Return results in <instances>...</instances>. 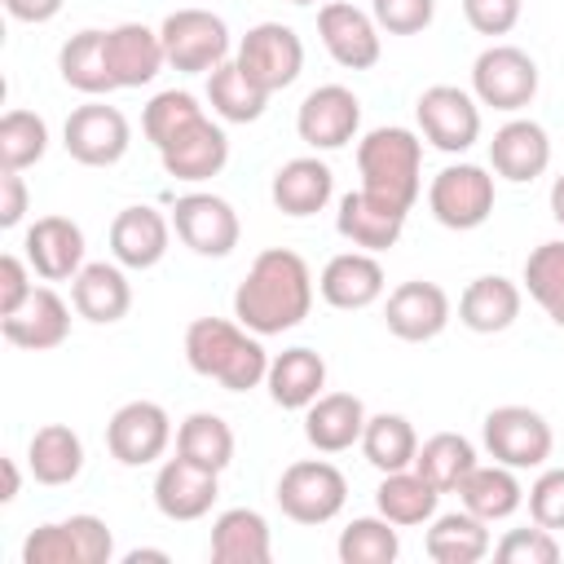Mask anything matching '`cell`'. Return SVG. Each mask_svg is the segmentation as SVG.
Segmentation results:
<instances>
[{
    "mask_svg": "<svg viewBox=\"0 0 564 564\" xmlns=\"http://www.w3.org/2000/svg\"><path fill=\"white\" fill-rule=\"evenodd\" d=\"M313 308L308 260L291 247H264L234 291V317L260 339L295 330Z\"/></svg>",
    "mask_w": 564,
    "mask_h": 564,
    "instance_id": "obj_1",
    "label": "cell"
},
{
    "mask_svg": "<svg viewBox=\"0 0 564 564\" xmlns=\"http://www.w3.org/2000/svg\"><path fill=\"white\" fill-rule=\"evenodd\" d=\"M185 361L194 375L216 379L225 392H251L269 375V352L238 317H194L185 326Z\"/></svg>",
    "mask_w": 564,
    "mask_h": 564,
    "instance_id": "obj_2",
    "label": "cell"
},
{
    "mask_svg": "<svg viewBox=\"0 0 564 564\" xmlns=\"http://www.w3.org/2000/svg\"><path fill=\"white\" fill-rule=\"evenodd\" d=\"M357 172H361V189L410 212L423 194V141H419V132H410L401 123L370 128L357 141Z\"/></svg>",
    "mask_w": 564,
    "mask_h": 564,
    "instance_id": "obj_3",
    "label": "cell"
},
{
    "mask_svg": "<svg viewBox=\"0 0 564 564\" xmlns=\"http://www.w3.org/2000/svg\"><path fill=\"white\" fill-rule=\"evenodd\" d=\"M273 498L295 524H330L348 502V480L326 458H300L278 476Z\"/></svg>",
    "mask_w": 564,
    "mask_h": 564,
    "instance_id": "obj_4",
    "label": "cell"
},
{
    "mask_svg": "<svg viewBox=\"0 0 564 564\" xmlns=\"http://www.w3.org/2000/svg\"><path fill=\"white\" fill-rule=\"evenodd\" d=\"M167 66L181 75H212L229 62V26L212 9H172L159 26Z\"/></svg>",
    "mask_w": 564,
    "mask_h": 564,
    "instance_id": "obj_5",
    "label": "cell"
},
{
    "mask_svg": "<svg viewBox=\"0 0 564 564\" xmlns=\"http://www.w3.org/2000/svg\"><path fill=\"white\" fill-rule=\"evenodd\" d=\"M480 441H485L494 463L516 467V471L546 467V458L555 449V432L533 405H498V410H489L485 427H480Z\"/></svg>",
    "mask_w": 564,
    "mask_h": 564,
    "instance_id": "obj_6",
    "label": "cell"
},
{
    "mask_svg": "<svg viewBox=\"0 0 564 564\" xmlns=\"http://www.w3.org/2000/svg\"><path fill=\"white\" fill-rule=\"evenodd\" d=\"M238 70L260 88V93H282L300 79L304 70V40L286 26V22H256L234 53Z\"/></svg>",
    "mask_w": 564,
    "mask_h": 564,
    "instance_id": "obj_7",
    "label": "cell"
},
{
    "mask_svg": "<svg viewBox=\"0 0 564 564\" xmlns=\"http://www.w3.org/2000/svg\"><path fill=\"white\" fill-rule=\"evenodd\" d=\"M427 207L445 229H480L494 216V176L480 163H449L427 185Z\"/></svg>",
    "mask_w": 564,
    "mask_h": 564,
    "instance_id": "obj_8",
    "label": "cell"
},
{
    "mask_svg": "<svg viewBox=\"0 0 564 564\" xmlns=\"http://www.w3.org/2000/svg\"><path fill=\"white\" fill-rule=\"evenodd\" d=\"M471 97L502 115L524 110L538 97V62L516 44H489L471 62Z\"/></svg>",
    "mask_w": 564,
    "mask_h": 564,
    "instance_id": "obj_9",
    "label": "cell"
},
{
    "mask_svg": "<svg viewBox=\"0 0 564 564\" xmlns=\"http://www.w3.org/2000/svg\"><path fill=\"white\" fill-rule=\"evenodd\" d=\"M414 119L427 145L441 154H463L480 141V101L458 84H432L414 101Z\"/></svg>",
    "mask_w": 564,
    "mask_h": 564,
    "instance_id": "obj_10",
    "label": "cell"
},
{
    "mask_svg": "<svg viewBox=\"0 0 564 564\" xmlns=\"http://www.w3.org/2000/svg\"><path fill=\"white\" fill-rule=\"evenodd\" d=\"M172 229L194 256H207V260H225L242 238L234 203L207 189H189L172 203Z\"/></svg>",
    "mask_w": 564,
    "mask_h": 564,
    "instance_id": "obj_11",
    "label": "cell"
},
{
    "mask_svg": "<svg viewBox=\"0 0 564 564\" xmlns=\"http://www.w3.org/2000/svg\"><path fill=\"white\" fill-rule=\"evenodd\" d=\"M62 145L84 167H115L128 154V145H132V128H128V119H123L119 106L88 101V106H75L66 115Z\"/></svg>",
    "mask_w": 564,
    "mask_h": 564,
    "instance_id": "obj_12",
    "label": "cell"
},
{
    "mask_svg": "<svg viewBox=\"0 0 564 564\" xmlns=\"http://www.w3.org/2000/svg\"><path fill=\"white\" fill-rule=\"evenodd\" d=\"M172 445V419L159 401H123L106 423V449L123 467H150Z\"/></svg>",
    "mask_w": 564,
    "mask_h": 564,
    "instance_id": "obj_13",
    "label": "cell"
},
{
    "mask_svg": "<svg viewBox=\"0 0 564 564\" xmlns=\"http://www.w3.org/2000/svg\"><path fill=\"white\" fill-rule=\"evenodd\" d=\"M357 128H361V101L344 84H317L295 110V132L308 150H339L357 137Z\"/></svg>",
    "mask_w": 564,
    "mask_h": 564,
    "instance_id": "obj_14",
    "label": "cell"
},
{
    "mask_svg": "<svg viewBox=\"0 0 564 564\" xmlns=\"http://www.w3.org/2000/svg\"><path fill=\"white\" fill-rule=\"evenodd\" d=\"M317 35L326 44V53L344 66V70H370L383 57V40H379V22L348 4V0H326L317 9Z\"/></svg>",
    "mask_w": 564,
    "mask_h": 564,
    "instance_id": "obj_15",
    "label": "cell"
},
{
    "mask_svg": "<svg viewBox=\"0 0 564 564\" xmlns=\"http://www.w3.org/2000/svg\"><path fill=\"white\" fill-rule=\"evenodd\" d=\"M159 163H163V172L176 176V181H189V185L212 181V176H220L225 163H229V137H225V128H220L216 119L198 115V119H189L176 137H167V141L159 145Z\"/></svg>",
    "mask_w": 564,
    "mask_h": 564,
    "instance_id": "obj_16",
    "label": "cell"
},
{
    "mask_svg": "<svg viewBox=\"0 0 564 564\" xmlns=\"http://www.w3.org/2000/svg\"><path fill=\"white\" fill-rule=\"evenodd\" d=\"M454 317V304L445 295V286L436 282H423V278H410L401 286L388 291V304H383V326L405 339V344H427L436 339Z\"/></svg>",
    "mask_w": 564,
    "mask_h": 564,
    "instance_id": "obj_17",
    "label": "cell"
},
{
    "mask_svg": "<svg viewBox=\"0 0 564 564\" xmlns=\"http://www.w3.org/2000/svg\"><path fill=\"white\" fill-rule=\"evenodd\" d=\"M220 498V471L212 467H198L189 463L185 454L167 458L159 471H154V507L163 520H203Z\"/></svg>",
    "mask_w": 564,
    "mask_h": 564,
    "instance_id": "obj_18",
    "label": "cell"
},
{
    "mask_svg": "<svg viewBox=\"0 0 564 564\" xmlns=\"http://www.w3.org/2000/svg\"><path fill=\"white\" fill-rule=\"evenodd\" d=\"M489 167L494 176L511 185H529L551 167V137L538 119H507L489 141Z\"/></svg>",
    "mask_w": 564,
    "mask_h": 564,
    "instance_id": "obj_19",
    "label": "cell"
},
{
    "mask_svg": "<svg viewBox=\"0 0 564 564\" xmlns=\"http://www.w3.org/2000/svg\"><path fill=\"white\" fill-rule=\"evenodd\" d=\"M22 256L31 260L35 278L70 282L84 269V229L70 216H40L22 238Z\"/></svg>",
    "mask_w": 564,
    "mask_h": 564,
    "instance_id": "obj_20",
    "label": "cell"
},
{
    "mask_svg": "<svg viewBox=\"0 0 564 564\" xmlns=\"http://www.w3.org/2000/svg\"><path fill=\"white\" fill-rule=\"evenodd\" d=\"M317 291L330 308H344V313H357V308H370L383 291H388V278H383V264L375 260V251H339L322 264V278H317Z\"/></svg>",
    "mask_w": 564,
    "mask_h": 564,
    "instance_id": "obj_21",
    "label": "cell"
},
{
    "mask_svg": "<svg viewBox=\"0 0 564 564\" xmlns=\"http://www.w3.org/2000/svg\"><path fill=\"white\" fill-rule=\"evenodd\" d=\"M405 216H410V212H401V207L375 198L370 189H352V194L339 198L335 229H339V238H348L352 247L379 256V251H388V247L401 242V234H405Z\"/></svg>",
    "mask_w": 564,
    "mask_h": 564,
    "instance_id": "obj_22",
    "label": "cell"
},
{
    "mask_svg": "<svg viewBox=\"0 0 564 564\" xmlns=\"http://www.w3.org/2000/svg\"><path fill=\"white\" fill-rule=\"evenodd\" d=\"M172 242V216H163L159 207H123L110 220V256L123 269H154L167 256Z\"/></svg>",
    "mask_w": 564,
    "mask_h": 564,
    "instance_id": "obj_23",
    "label": "cell"
},
{
    "mask_svg": "<svg viewBox=\"0 0 564 564\" xmlns=\"http://www.w3.org/2000/svg\"><path fill=\"white\" fill-rule=\"evenodd\" d=\"M0 335L13 344V348H26V352H48L57 344H66L70 335V304L53 291V286H35L31 300L0 317Z\"/></svg>",
    "mask_w": 564,
    "mask_h": 564,
    "instance_id": "obj_24",
    "label": "cell"
},
{
    "mask_svg": "<svg viewBox=\"0 0 564 564\" xmlns=\"http://www.w3.org/2000/svg\"><path fill=\"white\" fill-rule=\"evenodd\" d=\"M106 62L119 88H145L167 66L163 35L145 22H119L106 31Z\"/></svg>",
    "mask_w": 564,
    "mask_h": 564,
    "instance_id": "obj_25",
    "label": "cell"
},
{
    "mask_svg": "<svg viewBox=\"0 0 564 564\" xmlns=\"http://www.w3.org/2000/svg\"><path fill=\"white\" fill-rule=\"evenodd\" d=\"M269 198L282 216H317L330 198H335V172L330 163H322L317 154H300V159H286L278 172H273V185H269Z\"/></svg>",
    "mask_w": 564,
    "mask_h": 564,
    "instance_id": "obj_26",
    "label": "cell"
},
{
    "mask_svg": "<svg viewBox=\"0 0 564 564\" xmlns=\"http://www.w3.org/2000/svg\"><path fill=\"white\" fill-rule=\"evenodd\" d=\"M70 304L84 322L110 326L132 308V282L119 260H93L70 278Z\"/></svg>",
    "mask_w": 564,
    "mask_h": 564,
    "instance_id": "obj_27",
    "label": "cell"
},
{
    "mask_svg": "<svg viewBox=\"0 0 564 564\" xmlns=\"http://www.w3.org/2000/svg\"><path fill=\"white\" fill-rule=\"evenodd\" d=\"M366 405L357 392H322L308 410H304V436L317 454H344L352 445H361L366 432Z\"/></svg>",
    "mask_w": 564,
    "mask_h": 564,
    "instance_id": "obj_28",
    "label": "cell"
},
{
    "mask_svg": "<svg viewBox=\"0 0 564 564\" xmlns=\"http://www.w3.org/2000/svg\"><path fill=\"white\" fill-rule=\"evenodd\" d=\"M212 564H269L273 560V533L269 520L256 507H229L212 520L207 542Z\"/></svg>",
    "mask_w": 564,
    "mask_h": 564,
    "instance_id": "obj_29",
    "label": "cell"
},
{
    "mask_svg": "<svg viewBox=\"0 0 564 564\" xmlns=\"http://www.w3.org/2000/svg\"><path fill=\"white\" fill-rule=\"evenodd\" d=\"M520 304H524V291L502 278V273H480L463 286L458 295V322L476 335H502L507 326H516L520 317Z\"/></svg>",
    "mask_w": 564,
    "mask_h": 564,
    "instance_id": "obj_30",
    "label": "cell"
},
{
    "mask_svg": "<svg viewBox=\"0 0 564 564\" xmlns=\"http://www.w3.org/2000/svg\"><path fill=\"white\" fill-rule=\"evenodd\" d=\"M264 388L273 397V405L282 410H308L322 392H326V361L313 348H282L278 357H269V375Z\"/></svg>",
    "mask_w": 564,
    "mask_h": 564,
    "instance_id": "obj_31",
    "label": "cell"
},
{
    "mask_svg": "<svg viewBox=\"0 0 564 564\" xmlns=\"http://www.w3.org/2000/svg\"><path fill=\"white\" fill-rule=\"evenodd\" d=\"M458 502L480 516L485 524H498L507 516H516L524 507V485L516 476V467H502V463H476L467 471V480L458 485Z\"/></svg>",
    "mask_w": 564,
    "mask_h": 564,
    "instance_id": "obj_32",
    "label": "cell"
},
{
    "mask_svg": "<svg viewBox=\"0 0 564 564\" xmlns=\"http://www.w3.org/2000/svg\"><path fill=\"white\" fill-rule=\"evenodd\" d=\"M423 551L436 564H476L494 551V538H489V524L463 507V511H445V516L427 520Z\"/></svg>",
    "mask_w": 564,
    "mask_h": 564,
    "instance_id": "obj_33",
    "label": "cell"
},
{
    "mask_svg": "<svg viewBox=\"0 0 564 564\" xmlns=\"http://www.w3.org/2000/svg\"><path fill=\"white\" fill-rule=\"evenodd\" d=\"M57 70H62V84L84 97H106L119 88L110 75V62H106V31H97V26H84L62 44Z\"/></svg>",
    "mask_w": 564,
    "mask_h": 564,
    "instance_id": "obj_34",
    "label": "cell"
},
{
    "mask_svg": "<svg viewBox=\"0 0 564 564\" xmlns=\"http://www.w3.org/2000/svg\"><path fill=\"white\" fill-rule=\"evenodd\" d=\"M26 467L40 485H70L84 471V441L66 423H44L26 441Z\"/></svg>",
    "mask_w": 564,
    "mask_h": 564,
    "instance_id": "obj_35",
    "label": "cell"
},
{
    "mask_svg": "<svg viewBox=\"0 0 564 564\" xmlns=\"http://www.w3.org/2000/svg\"><path fill=\"white\" fill-rule=\"evenodd\" d=\"M436 502H441V489L427 485L414 467L383 471V480H379V489H375V507H379V516H388L397 529L427 524V520L436 516Z\"/></svg>",
    "mask_w": 564,
    "mask_h": 564,
    "instance_id": "obj_36",
    "label": "cell"
},
{
    "mask_svg": "<svg viewBox=\"0 0 564 564\" xmlns=\"http://www.w3.org/2000/svg\"><path fill=\"white\" fill-rule=\"evenodd\" d=\"M480 458H476V445L463 436V432H436V436H427L423 445H419V454H414V471L427 480V485H436L441 494H458V485L467 480V471L476 467Z\"/></svg>",
    "mask_w": 564,
    "mask_h": 564,
    "instance_id": "obj_37",
    "label": "cell"
},
{
    "mask_svg": "<svg viewBox=\"0 0 564 564\" xmlns=\"http://www.w3.org/2000/svg\"><path fill=\"white\" fill-rule=\"evenodd\" d=\"M361 454L375 471H401V467H414V454H419V432L405 414H370L366 419V432H361Z\"/></svg>",
    "mask_w": 564,
    "mask_h": 564,
    "instance_id": "obj_38",
    "label": "cell"
},
{
    "mask_svg": "<svg viewBox=\"0 0 564 564\" xmlns=\"http://www.w3.org/2000/svg\"><path fill=\"white\" fill-rule=\"evenodd\" d=\"M176 454H185L198 467L225 471L234 463V427L212 410H194L176 427Z\"/></svg>",
    "mask_w": 564,
    "mask_h": 564,
    "instance_id": "obj_39",
    "label": "cell"
},
{
    "mask_svg": "<svg viewBox=\"0 0 564 564\" xmlns=\"http://www.w3.org/2000/svg\"><path fill=\"white\" fill-rule=\"evenodd\" d=\"M207 101H212V115L225 123H256L269 106V93H260L229 57L207 75Z\"/></svg>",
    "mask_w": 564,
    "mask_h": 564,
    "instance_id": "obj_40",
    "label": "cell"
},
{
    "mask_svg": "<svg viewBox=\"0 0 564 564\" xmlns=\"http://www.w3.org/2000/svg\"><path fill=\"white\" fill-rule=\"evenodd\" d=\"M339 564H392L401 555V533L388 516H357L339 529Z\"/></svg>",
    "mask_w": 564,
    "mask_h": 564,
    "instance_id": "obj_41",
    "label": "cell"
},
{
    "mask_svg": "<svg viewBox=\"0 0 564 564\" xmlns=\"http://www.w3.org/2000/svg\"><path fill=\"white\" fill-rule=\"evenodd\" d=\"M524 291L529 300L564 330V242H538L524 260Z\"/></svg>",
    "mask_w": 564,
    "mask_h": 564,
    "instance_id": "obj_42",
    "label": "cell"
},
{
    "mask_svg": "<svg viewBox=\"0 0 564 564\" xmlns=\"http://www.w3.org/2000/svg\"><path fill=\"white\" fill-rule=\"evenodd\" d=\"M48 150V123L35 110H4L0 119V167L4 172H26L44 159Z\"/></svg>",
    "mask_w": 564,
    "mask_h": 564,
    "instance_id": "obj_43",
    "label": "cell"
},
{
    "mask_svg": "<svg viewBox=\"0 0 564 564\" xmlns=\"http://www.w3.org/2000/svg\"><path fill=\"white\" fill-rule=\"evenodd\" d=\"M198 115H207L203 106H198V97L194 93H185V88H163V93H154L150 101H145V110H141V132H145V141L159 150L167 137H176L189 119H198Z\"/></svg>",
    "mask_w": 564,
    "mask_h": 564,
    "instance_id": "obj_44",
    "label": "cell"
},
{
    "mask_svg": "<svg viewBox=\"0 0 564 564\" xmlns=\"http://www.w3.org/2000/svg\"><path fill=\"white\" fill-rule=\"evenodd\" d=\"M560 555H564L560 538L551 529H542V524H533V529H507L494 542V560H502V564H555Z\"/></svg>",
    "mask_w": 564,
    "mask_h": 564,
    "instance_id": "obj_45",
    "label": "cell"
},
{
    "mask_svg": "<svg viewBox=\"0 0 564 564\" xmlns=\"http://www.w3.org/2000/svg\"><path fill=\"white\" fill-rule=\"evenodd\" d=\"M370 18L388 35H419L436 18V0H370Z\"/></svg>",
    "mask_w": 564,
    "mask_h": 564,
    "instance_id": "obj_46",
    "label": "cell"
},
{
    "mask_svg": "<svg viewBox=\"0 0 564 564\" xmlns=\"http://www.w3.org/2000/svg\"><path fill=\"white\" fill-rule=\"evenodd\" d=\"M22 564H79L66 520H48V524L31 529L22 542Z\"/></svg>",
    "mask_w": 564,
    "mask_h": 564,
    "instance_id": "obj_47",
    "label": "cell"
},
{
    "mask_svg": "<svg viewBox=\"0 0 564 564\" xmlns=\"http://www.w3.org/2000/svg\"><path fill=\"white\" fill-rule=\"evenodd\" d=\"M529 516L533 524L560 533L564 529V467H542L529 485Z\"/></svg>",
    "mask_w": 564,
    "mask_h": 564,
    "instance_id": "obj_48",
    "label": "cell"
},
{
    "mask_svg": "<svg viewBox=\"0 0 564 564\" xmlns=\"http://www.w3.org/2000/svg\"><path fill=\"white\" fill-rule=\"evenodd\" d=\"M66 529H70V538H75L79 564H110V555H115V533H110V524H106L101 516H88V511L66 516Z\"/></svg>",
    "mask_w": 564,
    "mask_h": 564,
    "instance_id": "obj_49",
    "label": "cell"
},
{
    "mask_svg": "<svg viewBox=\"0 0 564 564\" xmlns=\"http://www.w3.org/2000/svg\"><path fill=\"white\" fill-rule=\"evenodd\" d=\"M520 0H463V18L476 35H507L520 22Z\"/></svg>",
    "mask_w": 564,
    "mask_h": 564,
    "instance_id": "obj_50",
    "label": "cell"
},
{
    "mask_svg": "<svg viewBox=\"0 0 564 564\" xmlns=\"http://www.w3.org/2000/svg\"><path fill=\"white\" fill-rule=\"evenodd\" d=\"M31 260L26 256H13V251H4L0 256V317H9V313H18L26 300H31Z\"/></svg>",
    "mask_w": 564,
    "mask_h": 564,
    "instance_id": "obj_51",
    "label": "cell"
},
{
    "mask_svg": "<svg viewBox=\"0 0 564 564\" xmlns=\"http://www.w3.org/2000/svg\"><path fill=\"white\" fill-rule=\"evenodd\" d=\"M26 212H31V194H26L22 172H4L0 176V229H18Z\"/></svg>",
    "mask_w": 564,
    "mask_h": 564,
    "instance_id": "obj_52",
    "label": "cell"
},
{
    "mask_svg": "<svg viewBox=\"0 0 564 564\" xmlns=\"http://www.w3.org/2000/svg\"><path fill=\"white\" fill-rule=\"evenodd\" d=\"M62 4H66V0H4V13H9L13 22L40 26V22H53V18L62 13Z\"/></svg>",
    "mask_w": 564,
    "mask_h": 564,
    "instance_id": "obj_53",
    "label": "cell"
},
{
    "mask_svg": "<svg viewBox=\"0 0 564 564\" xmlns=\"http://www.w3.org/2000/svg\"><path fill=\"white\" fill-rule=\"evenodd\" d=\"M0 467H4V494H0V502H13V498H18V489H22V476H18V463H13V458H4Z\"/></svg>",
    "mask_w": 564,
    "mask_h": 564,
    "instance_id": "obj_54",
    "label": "cell"
},
{
    "mask_svg": "<svg viewBox=\"0 0 564 564\" xmlns=\"http://www.w3.org/2000/svg\"><path fill=\"white\" fill-rule=\"evenodd\" d=\"M551 216H555V225H564V172L551 181Z\"/></svg>",
    "mask_w": 564,
    "mask_h": 564,
    "instance_id": "obj_55",
    "label": "cell"
},
{
    "mask_svg": "<svg viewBox=\"0 0 564 564\" xmlns=\"http://www.w3.org/2000/svg\"><path fill=\"white\" fill-rule=\"evenodd\" d=\"M141 560H159V564H167V551H154V546H137V551H128V555H123V564H141Z\"/></svg>",
    "mask_w": 564,
    "mask_h": 564,
    "instance_id": "obj_56",
    "label": "cell"
},
{
    "mask_svg": "<svg viewBox=\"0 0 564 564\" xmlns=\"http://www.w3.org/2000/svg\"><path fill=\"white\" fill-rule=\"evenodd\" d=\"M291 4H317V0H291Z\"/></svg>",
    "mask_w": 564,
    "mask_h": 564,
    "instance_id": "obj_57",
    "label": "cell"
}]
</instances>
